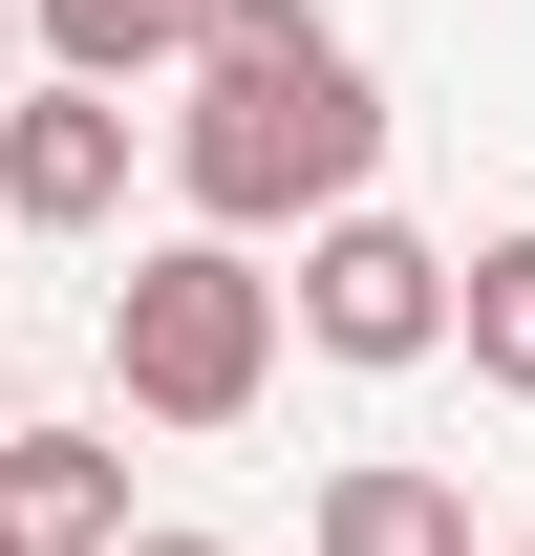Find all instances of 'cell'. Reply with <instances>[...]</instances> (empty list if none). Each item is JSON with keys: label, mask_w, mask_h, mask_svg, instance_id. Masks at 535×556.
<instances>
[{"label": "cell", "mask_w": 535, "mask_h": 556, "mask_svg": "<svg viewBox=\"0 0 535 556\" xmlns=\"http://www.w3.org/2000/svg\"><path fill=\"white\" fill-rule=\"evenodd\" d=\"M386 172V86L322 0H214L194 22V108H172V193L214 236H300Z\"/></svg>", "instance_id": "1"}, {"label": "cell", "mask_w": 535, "mask_h": 556, "mask_svg": "<svg viewBox=\"0 0 535 556\" xmlns=\"http://www.w3.org/2000/svg\"><path fill=\"white\" fill-rule=\"evenodd\" d=\"M108 364H129V407L150 428H236L278 386V278H258V236H150L129 278H108Z\"/></svg>", "instance_id": "2"}, {"label": "cell", "mask_w": 535, "mask_h": 556, "mask_svg": "<svg viewBox=\"0 0 535 556\" xmlns=\"http://www.w3.org/2000/svg\"><path fill=\"white\" fill-rule=\"evenodd\" d=\"M278 300H300V343L322 364H428L450 343V257H428V236H407V214H300V278H278Z\"/></svg>", "instance_id": "3"}, {"label": "cell", "mask_w": 535, "mask_h": 556, "mask_svg": "<svg viewBox=\"0 0 535 556\" xmlns=\"http://www.w3.org/2000/svg\"><path fill=\"white\" fill-rule=\"evenodd\" d=\"M0 214H22V236H108V214H129V86H22V108H0Z\"/></svg>", "instance_id": "4"}, {"label": "cell", "mask_w": 535, "mask_h": 556, "mask_svg": "<svg viewBox=\"0 0 535 556\" xmlns=\"http://www.w3.org/2000/svg\"><path fill=\"white\" fill-rule=\"evenodd\" d=\"M0 535L22 556H108L129 535V428H0Z\"/></svg>", "instance_id": "5"}, {"label": "cell", "mask_w": 535, "mask_h": 556, "mask_svg": "<svg viewBox=\"0 0 535 556\" xmlns=\"http://www.w3.org/2000/svg\"><path fill=\"white\" fill-rule=\"evenodd\" d=\"M322 556H493V535H471V492H450V471L364 450V471H322Z\"/></svg>", "instance_id": "6"}, {"label": "cell", "mask_w": 535, "mask_h": 556, "mask_svg": "<svg viewBox=\"0 0 535 556\" xmlns=\"http://www.w3.org/2000/svg\"><path fill=\"white\" fill-rule=\"evenodd\" d=\"M194 22H214V0H22V43H43V65H86V86L194 65Z\"/></svg>", "instance_id": "7"}, {"label": "cell", "mask_w": 535, "mask_h": 556, "mask_svg": "<svg viewBox=\"0 0 535 556\" xmlns=\"http://www.w3.org/2000/svg\"><path fill=\"white\" fill-rule=\"evenodd\" d=\"M450 343H471V386H514V407H535V236L450 257Z\"/></svg>", "instance_id": "8"}, {"label": "cell", "mask_w": 535, "mask_h": 556, "mask_svg": "<svg viewBox=\"0 0 535 556\" xmlns=\"http://www.w3.org/2000/svg\"><path fill=\"white\" fill-rule=\"evenodd\" d=\"M108 556H236V535H108Z\"/></svg>", "instance_id": "9"}, {"label": "cell", "mask_w": 535, "mask_h": 556, "mask_svg": "<svg viewBox=\"0 0 535 556\" xmlns=\"http://www.w3.org/2000/svg\"><path fill=\"white\" fill-rule=\"evenodd\" d=\"M0 65H22V0H0Z\"/></svg>", "instance_id": "10"}, {"label": "cell", "mask_w": 535, "mask_h": 556, "mask_svg": "<svg viewBox=\"0 0 535 556\" xmlns=\"http://www.w3.org/2000/svg\"><path fill=\"white\" fill-rule=\"evenodd\" d=\"M0 428H22V364H0Z\"/></svg>", "instance_id": "11"}, {"label": "cell", "mask_w": 535, "mask_h": 556, "mask_svg": "<svg viewBox=\"0 0 535 556\" xmlns=\"http://www.w3.org/2000/svg\"><path fill=\"white\" fill-rule=\"evenodd\" d=\"M0 236H22V214H0Z\"/></svg>", "instance_id": "12"}, {"label": "cell", "mask_w": 535, "mask_h": 556, "mask_svg": "<svg viewBox=\"0 0 535 556\" xmlns=\"http://www.w3.org/2000/svg\"><path fill=\"white\" fill-rule=\"evenodd\" d=\"M0 556H22V535H0Z\"/></svg>", "instance_id": "13"}, {"label": "cell", "mask_w": 535, "mask_h": 556, "mask_svg": "<svg viewBox=\"0 0 535 556\" xmlns=\"http://www.w3.org/2000/svg\"><path fill=\"white\" fill-rule=\"evenodd\" d=\"M514 556H535V535H514Z\"/></svg>", "instance_id": "14"}]
</instances>
